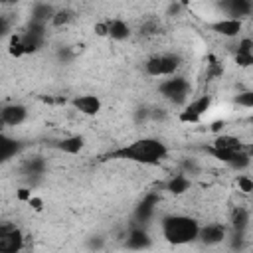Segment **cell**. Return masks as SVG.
<instances>
[{
    "label": "cell",
    "instance_id": "24",
    "mask_svg": "<svg viewBox=\"0 0 253 253\" xmlns=\"http://www.w3.org/2000/svg\"><path fill=\"white\" fill-rule=\"evenodd\" d=\"M8 53H10L12 57H22V55H26V53H24V45H22L20 36H12V40H10V47H8Z\"/></svg>",
    "mask_w": 253,
    "mask_h": 253
},
{
    "label": "cell",
    "instance_id": "34",
    "mask_svg": "<svg viewBox=\"0 0 253 253\" xmlns=\"http://www.w3.org/2000/svg\"><path fill=\"white\" fill-rule=\"evenodd\" d=\"M16 198H18V200H22V202H28V200L32 198V190H26V188H22V190H18Z\"/></svg>",
    "mask_w": 253,
    "mask_h": 253
},
{
    "label": "cell",
    "instance_id": "28",
    "mask_svg": "<svg viewBox=\"0 0 253 253\" xmlns=\"http://www.w3.org/2000/svg\"><path fill=\"white\" fill-rule=\"evenodd\" d=\"M235 61L241 67H249L253 63V55L251 53H235Z\"/></svg>",
    "mask_w": 253,
    "mask_h": 253
},
{
    "label": "cell",
    "instance_id": "29",
    "mask_svg": "<svg viewBox=\"0 0 253 253\" xmlns=\"http://www.w3.org/2000/svg\"><path fill=\"white\" fill-rule=\"evenodd\" d=\"M87 247H89V249H95V251H99V249H103V247H105V239H103L101 235L89 237V241H87Z\"/></svg>",
    "mask_w": 253,
    "mask_h": 253
},
{
    "label": "cell",
    "instance_id": "13",
    "mask_svg": "<svg viewBox=\"0 0 253 253\" xmlns=\"http://www.w3.org/2000/svg\"><path fill=\"white\" fill-rule=\"evenodd\" d=\"M210 28H211L215 34L223 36V38H237V36L241 34V28H243V24H241V20L223 18V20L211 22V24H210Z\"/></svg>",
    "mask_w": 253,
    "mask_h": 253
},
{
    "label": "cell",
    "instance_id": "6",
    "mask_svg": "<svg viewBox=\"0 0 253 253\" xmlns=\"http://www.w3.org/2000/svg\"><path fill=\"white\" fill-rule=\"evenodd\" d=\"M24 247V233L16 225H0V253H20Z\"/></svg>",
    "mask_w": 253,
    "mask_h": 253
},
{
    "label": "cell",
    "instance_id": "7",
    "mask_svg": "<svg viewBox=\"0 0 253 253\" xmlns=\"http://www.w3.org/2000/svg\"><path fill=\"white\" fill-rule=\"evenodd\" d=\"M210 105H211L210 95L198 97V99H194L192 103H188V105L184 107V111L178 115V121H180V123H190V125H196V123H200V121H202V117L208 113Z\"/></svg>",
    "mask_w": 253,
    "mask_h": 253
},
{
    "label": "cell",
    "instance_id": "26",
    "mask_svg": "<svg viewBox=\"0 0 253 253\" xmlns=\"http://www.w3.org/2000/svg\"><path fill=\"white\" fill-rule=\"evenodd\" d=\"M235 103L241 105V107H245V109H251V107H253V91H243V93H239V95L235 97Z\"/></svg>",
    "mask_w": 253,
    "mask_h": 253
},
{
    "label": "cell",
    "instance_id": "20",
    "mask_svg": "<svg viewBox=\"0 0 253 253\" xmlns=\"http://www.w3.org/2000/svg\"><path fill=\"white\" fill-rule=\"evenodd\" d=\"M20 152V142L4 132H0V164L6 162L8 158H12L14 154Z\"/></svg>",
    "mask_w": 253,
    "mask_h": 253
},
{
    "label": "cell",
    "instance_id": "35",
    "mask_svg": "<svg viewBox=\"0 0 253 253\" xmlns=\"http://www.w3.org/2000/svg\"><path fill=\"white\" fill-rule=\"evenodd\" d=\"M223 126H225V123H223V121H215V123L211 125V130H213V132H217V130H221Z\"/></svg>",
    "mask_w": 253,
    "mask_h": 253
},
{
    "label": "cell",
    "instance_id": "14",
    "mask_svg": "<svg viewBox=\"0 0 253 253\" xmlns=\"http://www.w3.org/2000/svg\"><path fill=\"white\" fill-rule=\"evenodd\" d=\"M158 204V196L156 194H148L138 206H136V211H134V217L138 223H146L152 215H154V208Z\"/></svg>",
    "mask_w": 253,
    "mask_h": 253
},
{
    "label": "cell",
    "instance_id": "4",
    "mask_svg": "<svg viewBox=\"0 0 253 253\" xmlns=\"http://www.w3.org/2000/svg\"><path fill=\"white\" fill-rule=\"evenodd\" d=\"M160 93L164 99H168L174 105H184L190 95V83L186 77H172L160 83Z\"/></svg>",
    "mask_w": 253,
    "mask_h": 253
},
{
    "label": "cell",
    "instance_id": "16",
    "mask_svg": "<svg viewBox=\"0 0 253 253\" xmlns=\"http://www.w3.org/2000/svg\"><path fill=\"white\" fill-rule=\"evenodd\" d=\"M211 148L215 150H245L247 146L241 142V138L231 136V134H217L211 142Z\"/></svg>",
    "mask_w": 253,
    "mask_h": 253
},
{
    "label": "cell",
    "instance_id": "30",
    "mask_svg": "<svg viewBox=\"0 0 253 253\" xmlns=\"http://www.w3.org/2000/svg\"><path fill=\"white\" fill-rule=\"evenodd\" d=\"M8 34H10V20L0 14V38H4Z\"/></svg>",
    "mask_w": 253,
    "mask_h": 253
},
{
    "label": "cell",
    "instance_id": "32",
    "mask_svg": "<svg viewBox=\"0 0 253 253\" xmlns=\"http://www.w3.org/2000/svg\"><path fill=\"white\" fill-rule=\"evenodd\" d=\"M73 55H75V53H73L69 47L59 49V59H61V61H71V59H73Z\"/></svg>",
    "mask_w": 253,
    "mask_h": 253
},
{
    "label": "cell",
    "instance_id": "31",
    "mask_svg": "<svg viewBox=\"0 0 253 253\" xmlns=\"http://www.w3.org/2000/svg\"><path fill=\"white\" fill-rule=\"evenodd\" d=\"M28 204H30V208L36 210V211H42V210H43V200L38 198V196H32V198L28 200Z\"/></svg>",
    "mask_w": 253,
    "mask_h": 253
},
{
    "label": "cell",
    "instance_id": "15",
    "mask_svg": "<svg viewBox=\"0 0 253 253\" xmlns=\"http://www.w3.org/2000/svg\"><path fill=\"white\" fill-rule=\"evenodd\" d=\"M83 146H85V138L79 136V134L65 136V138H61L53 144V148H57L59 152H65V154H79Z\"/></svg>",
    "mask_w": 253,
    "mask_h": 253
},
{
    "label": "cell",
    "instance_id": "19",
    "mask_svg": "<svg viewBox=\"0 0 253 253\" xmlns=\"http://www.w3.org/2000/svg\"><path fill=\"white\" fill-rule=\"evenodd\" d=\"M107 36L115 42H123L130 36V30L123 20L115 18V20H107Z\"/></svg>",
    "mask_w": 253,
    "mask_h": 253
},
{
    "label": "cell",
    "instance_id": "22",
    "mask_svg": "<svg viewBox=\"0 0 253 253\" xmlns=\"http://www.w3.org/2000/svg\"><path fill=\"white\" fill-rule=\"evenodd\" d=\"M190 186H192V182H190V178H188L186 174H176V176H172V178L166 182V190H168L170 194H174V196H180V194L188 192Z\"/></svg>",
    "mask_w": 253,
    "mask_h": 253
},
{
    "label": "cell",
    "instance_id": "18",
    "mask_svg": "<svg viewBox=\"0 0 253 253\" xmlns=\"http://www.w3.org/2000/svg\"><path fill=\"white\" fill-rule=\"evenodd\" d=\"M53 14H55V8H53L51 4L38 2V4H34V8H32V22L47 26V22H51Z\"/></svg>",
    "mask_w": 253,
    "mask_h": 253
},
{
    "label": "cell",
    "instance_id": "3",
    "mask_svg": "<svg viewBox=\"0 0 253 253\" xmlns=\"http://www.w3.org/2000/svg\"><path fill=\"white\" fill-rule=\"evenodd\" d=\"M182 65V59L178 53H160L152 55L144 63V71L150 77H164V75H174Z\"/></svg>",
    "mask_w": 253,
    "mask_h": 253
},
{
    "label": "cell",
    "instance_id": "10",
    "mask_svg": "<svg viewBox=\"0 0 253 253\" xmlns=\"http://www.w3.org/2000/svg\"><path fill=\"white\" fill-rule=\"evenodd\" d=\"M227 231H225V225L221 223H210L206 227H200L198 231V239L204 243V245H217L225 239Z\"/></svg>",
    "mask_w": 253,
    "mask_h": 253
},
{
    "label": "cell",
    "instance_id": "1",
    "mask_svg": "<svg viewBox=\"0 0 253 253\" xmlns=\"http://www.w3.org/2000/svg\"><path fill=\"white\" fill-rule=\"evenodd\" d=\"M168 156V146L158 138H138L130 144L115 148L101 156V160H128L136 164L154 166Z\"/></svg>",
    "mask_w": 253,
    "mask_h": 253
},
{
    "label": "cell",
    "instance_id": "11",
    "mask_svg": "<svg viewBox=\"0 0 253 253\" xmlns=\"http://www.w3.org/2000/svg\"><path fill=\"white\" fill-rule=\"evenodd\" d=\"M71 105L75 111H79L87 117H95L101 111V99L97 95H79V97L71 99Z\"/></svg>",
    "mask_w": 253,
    "mask_h": 253
},
{
    "label": "cell",
    "instance_id": "8",
    "mask_svg": "<svg viewBox=\"0 0 253 253\" xmlns=\"http://www.w3.org/2000/svg\"><path fill=\"white\" fill-rule=\"evenodd\" d=\"M28 119V109L20 103H12L0 109V126H18Z\"/></svg>",
    "mask_w": 253,
    "mask_h": 253
},
{
    "label": "cell",
    "instance_id": "21",
    "mask_svg": "<svg viewBox=\"0 0 253 253\" xmlns=\"http://www.w3.org/2000/svg\"><path fill=\"white\" fill-rule=\"evenodd\" d=\"M22 170H24V174H26L28 178H40V176L45 172V160L40 158V156L28 158V160H24Z\"/></svg>",
    "mask_w": 253,
    "mask_h": 253
},
{
    "label": "cell",
    "instance_id": "5",
    "mask_svg": "<svg viewBox=\"0 0 253 253\" xmlns=\"http://www.w3.org/2000/svg\"><path fill=\"white\" fill-rule=\"evenodd\" d=\"M206 150H208L213 158H217L219 162H223V164H227V166H231V168H235V170H243V168H247L249 162H251V154H249L247 148H245V150H215V148L208 146Z\"/></svg>",
    "mask_w": 253,
    "mask_h": 253
},
{
    "label": "cell",
    "instance_id": "27",
    "mask_svg": "<svg viewBox=\"0 0 253 253\" xmlns=\"http://www.w3.org/2000/svg\"><path fill=\"white\" fill-rule=\"evenodd\" d=\"M253 40L251 38H243L239 43H237V53H251L253 55Z\"/></svg>",
    "mask_w": 253,
    "mask_h": 253
},
{
    "label": "cell",
    "instance_id": "9",
    "mask_svg": "<svg viewBox=\"0 0 253 253\" xmlns=\"http://www.w3.org/2000/svg\"><path fill=\"white\" fill-rule=\"evenodd\" d=\"M125 245H126V249H130V251H144V249H148V247L152 245V239H150V235H148V231H146L144 227L134 225V227L128 231Z\"/></svg>",
    "mask_w": 253,
    "mask_h": 253
},
{
    "label": "cell",
    "instance_id": "12",
    "mask_svg": "<svg viewBox=\"0 0 253 253\" xmlns=\"http://www.w3.org/2000/svg\"><path fill=\"white\" fill-rule=\"evenodd\" d=\"M219 6L231 20H241V18L251 14V2L249 0H225Z\"/></svg>",
    "mask_w": 253,
    "mask_h": 253
},
{
    "label": "cell",
    "instance_id": "2",
    "mask_svg": "<svg viewBox=\"0 0 253 253\" xmlns=\"http://www.w3.org/2000/svg\"><path fill=\"white\" fill-rule=\"evenodd\" d=\"M162 235L172 245H186L198 239L200 225L190 215H166L160 221Z\"/></svg>",
    "mask_w": 253,
    "mask_h": 253
},
{
    "label": "cell",
    "instance_id": "17",
    "mask_svg": "<svg viewBox=\"0 0 253 253\" xmlns=\"http://www.w3.org/2000/svg\"><path fill=\"white\" fill-rule=\"evenodd\" d=\"M229 221H231L233 231H247L249 221H251V213H249L247 208L237 206V208L231 210V217H229Z\"/></svg>",
    "mask_w": 253,
    "mask_h": 253
},
{
    "label": "cell",
    "instance_id": "33",
    "mask_svg": "<svg viewBox=\"0 0 253 253\" xmlns=\"http://www.w3.org/2000/svg\"><path fill=\"white\" fill-rule=\"evenodd\" d=\"M95 34L101 36V38H105V36H107V22H99V24H95Z\"/></svg>",
    "mask_w": 253,
    "mask_h": 253
},
{
    "label": "cell",
    "instance_id": "23",
    "mask_svg": "<svg viewBox=\"0 0 253 253\" xmlns=\"http://www.w3.org/2000/svg\"><path fill=\"white\" fill-rule=\"evenodd\" d=\"M75 14L69 10V8H63V10H55L53 18H51V26L55 28H61V26H67L69 22H73Z\"/></svg>",
    "mask_w": 253,
    "mask_h": 253
},
{
    "label": "cell",
    "instance_id": "25",
    "mask_svg": "<svg viewBox=\"0 0 253 253\" xmlns=\"http://www.w3.org/2000/svg\"><path fill=\"white\" fill-rule=\"evenodd\" d=\"M237 188L243 194H251L253 192V180L247 174H241V176H237Z\"/></svg>",
    "mask_w": 253,
    "mask_h": 253
}]
</instances>
